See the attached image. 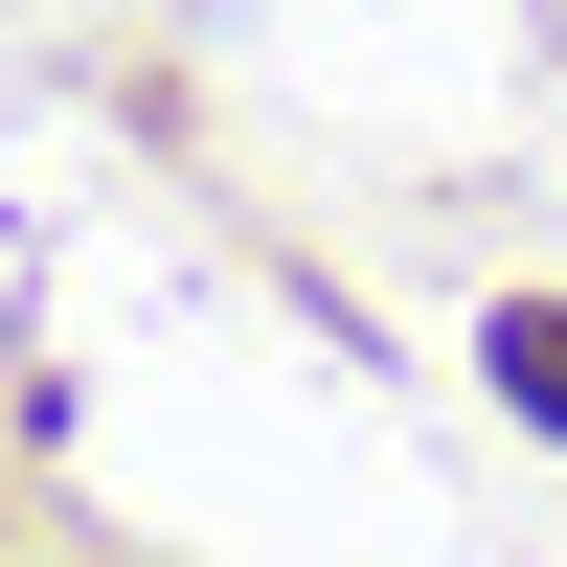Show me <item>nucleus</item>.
I'll return each instance as SVG.
<instances>
[{
  "instance_id": "obj_1",
  "label": "nucleus",
  "mask_w": 567,
  "mask_h": 567,
  "mask_svg": "<svg viewBox=\"0 0 567 567\" xmlns=\"http://www.w3.org/2000/svg\"><path fill=\"white\" fill-rule=\"evenodd\" d=\"M499 386H523L545 432H567V296H499Z\"/></svg>"
}]
</instances>
